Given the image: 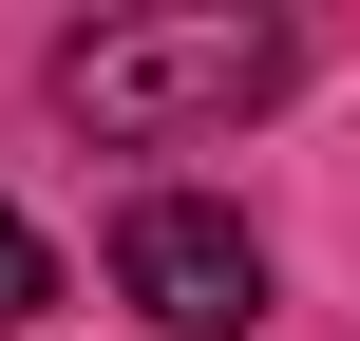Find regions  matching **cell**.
<instances>
[{"instance_id":"1","label":"cell","mask_w":360,"mask_h":341,"mask_svg":"<svg viewBox=\"0 0 360 341\" xmlns=\"http://www.w3.org/2000/svg\"><path fill=\"white\" fill-rule=\"evenodd\" d=\"M285 76H304V38H285V19H247V0H171V19H95V38H57V114H76L95 152L247 133Z\"/></svg>"},{"instance_id":"2","label":"cell","mask_w":360,"mask_h":341,"mask_svg":"<svg viewBox=\"0 0 360 341\" xmlns=\"http://www.w3.org/2000/svg\"><path fill=\"white\" fill-rule=\"evenodd\" d=\"M114 304L171 323V341H247V323H266V228L209 209V190H152V209L114 228Z\"/></svg>"},{"instance_id":"3","label":"cell","mask_w":360,"mask_h":341,"mask_svg":"<svg viewBox=\"0 0 360 341\" xmlns=\"http://www.w3.org/2000/svg\"><path fill=\"white\" fill-rule=\"evenodd\" d=\"M38 304H57V247H38L19 209H0V323H38Z\"/></svg>"}]
</instances>
